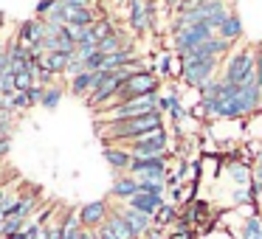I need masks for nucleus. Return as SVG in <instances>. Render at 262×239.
Masks as SVG:
<instances>
[{
  "label": "nucleus",
  "instance_id": "obj_1",
  "mask_svg": "<svg viewBox=\"0 0 262 239\" xmlns=\"http://www.w3.org/2000/svg\"><path fill=\"white\" fill-rule=\"evenodd\" d=\"M161 127H164V113H161V110H152V113L138 115V118L102 124L99 132H102V138H104V147H107V144H121V147H127V144H133L136 138L147 135V132H155V130H161Z\"/></svg>",
  "mask_w": 262,
  "mask_h": 239
},
{
  "label": "nucleus",
  "instance_id": "obj_2",
  "mask_svg": "<svg viewBox=\"0 0 262 239\" xmlns=\"http://www.w3.org/2000/svg\"><path fill=\"white\" fill-rule=\"evenodd\" d=\"M254 76H256V45H245L239 51L228 54L226 65H223V82L243 87L248 82H254Z\"/></svg>",
  "mask_w": 262,
  "mask_h": 239
},
{
  "label": "nucleus",
  "instance_id": "obj_3",
  "mask_svg": "<svg viewBox=\"0 0 262 239\" xmlns=\"http://www.w3.org/2000/svg\"><path fill=\"white\" fill-rule=\"evenodd\" d=\"M158 90H161V76L155 74L152 68L138 70V74H133L130 79L121 85L119 96H116V104L130 102V99H136V96H152V93H158ZM116 104H113V107H116Z\"/></svg>",
  "mask_w": 262,
  "mask_h": 239
},
{
  "label": "nucleus",
  "instance_id": "obj_4",
  "mask_svg": "<svg viewBox=\"0 0 262 239\" xmlns=\"http://www.w3.org/2000/svg\"><path fill=\"white\" fill-rule=\"evenodd\" d=\"M217 68H220V59H181V82L186 87H194L198 90L206 79L217 76Z\"/></svg>",
  "mask_w": 262,
  "mask_h": 239
},
{
  "label": "nucleus",
  "instance_id": "obj_5",
  "mask_svg": "<svg viewBox=\"0 0 262 239\" xmlns=\"http://www.w3.org/2000/svg\"><path fill=\"white\" fill-rule=\"evenodd\" d=\"M166 147H169V132L166 127L155 132H147V135L136 138L133 144H127V149L133 152V158H152V155H166Z\"/></svg>",
  "mask_w": 262,
  "mask_h": 239
},
{
  "label": "nucleus",
  "instance_id": "obj_6",
  "mask_svg": "<svg viewBox=\"0 0 262 239\" xmlns=\"http://www.w3.org/2000/svg\"><path fill=\"white\" fill-rule=\"evenodd\" d=\"M211 31L206 29L203 23H192L189 29H183L181 34H175L172 37V48H175V54L178 57H183V54H189V51H194L198 45H203L206 40H211Z\"/></svg>",
  "mask_w": 262,
  "mask_h": 239
},
{
  "label": "nucleus",
  "instance_id": "obj_7",
  "mask_svg": "<svg viewBox=\"0 0 262 239\" xmlns=\"http://www.w3.org/2000/svg\"><path fill=\"white\" fill-rule=\"evenodd\" d=\"M76 214H79L82 231H96V228H102L104 222H107L110 203H107V200H91V203H85Z\"/></svg>",
  "mask_w": 262,
  "mask_h": 239
},
{
  "label": "nucleus",
  "instance_id": "obj_8",
  "mask_svg": "<svg viewBox=\"0 0 262 239\" xmlns=\"http://www.w3.org/2000/svg\"><path fill=\"white\" fill-rule=\"evenodd\" d=\"M102 155H104V160H107V166L116 172V177H119V175H130L133 152L127 147H121V144H107Z\"/></svg>",
  "mask_w": 262,
  "mask_h": 239
},
{
  "label": "nucleus",
  "instance_id": "obj_9",
  "mask_svg": "<svg viewBox=\"0 0 262 239\" xmlns=\"http://www.w3.org/2000/svg\"><path fill=\"white\" fill-rule=\"evenodd\" d=\"M116 211H119L121 217H124V222L136 231V236L141 239V236H147L149 231H152V217H147V214H141V211H136V208H130V205H113Z\"/></svg>",
  "mask_w": 262,
  "mask_h": 239
},
{
  "label": "nucleus",
  "instance_id": "obj_10",
  "mask_svg": "<svg viewBox=\"0 0 262 239\" xmlns=\"http://www.w3.org/2000/svg\"><path fill=\"white\" fill-rule=\"evenodd\" d=\"M6 54H9V74H20V70L31 68V54L26 45H20L17 40L6 42Z\"/></svg>",
  "mask_w": 262,
  "mask_h": 239
},
{
  "label": "nucleus",
  "instance_id": "obj_11",
  "mask_svg": "<svg viewBox=\"0 0 262 239\" xmlns=\"http://www.w3.org/2000/svg\"><path fill=\"white\" fill-rule=\"evenodd\" d=\"M127 20H130V29L136 34H144V31L152 26V17L147 14V3L144 0H130V6H127Z\"/></svg>",
  "mask_w": 262,
  "mask_h": 239
},
{
  "label": "nucleus",
  "instance_id": "obj_12",
  "mask_svg": "<svg viewBox=\"0 0 262 239\" xmlns=\"http://www.w3.org/2000/svg\"><path fill=\"white\" fill-rule=\"evenodd\" d=\"M138 192H141V188H138V177H133V175H119L113 180V186H110V197L121 200V203L133 200Z\"/></svg>",
  "mask_w": 262,
  "mask_h": 239
},
{
  "label": "nucleus",
  "instance_id": "obj_13",
  "mask_svg": "<svg viewBox=\"0 0 262 239\" xmlns=\"http://www.w3.org/2000/svg\"><path fill=\"white\" fill-rule=\"evenodd\" d=\"M166 200L164 197H158V194H147V192H138L133 200H127L124 205H130V208H136V211H141V214H147V217H155L158 214V208L164 205Z\"/></svg>",
  "mask_w": 262,
  "mask_h": 239
},
{
  "label": "nucleus",
  "instance_id": "obj_14",
  "mask_svg": "<svg viewBox=\"0 0 262 239\" xmlns=\"http://www.w3.org/2000/svg\"><path fill=\"white\" fill-rule=\"evenodd\" d=\"M71 59L74 57H68V54H62V51H48V54H42V68L51 76H62L65 70H68Z\"/></svg>",
  "mask_w": 262,
  "mask_h": 239
},
{
  "label": "nucleus",
  "instance_id": "obj_15",
  "mask_svg": "<svg viewBox=\"0 0 262 239\" xmlns=\"http://www.w3.org/2000/svg\"><path fill=\"white\" fill-rule=\"evenodd\" d=\"M217 37H220V40H228V42L243 40V20H239L237 12H231L226 20H223V26L217 29Z\"/></svg>",
  "mask_w": 262,
  "mask_h": 239
},
{
  "label": "nucleus",
  "instance_id": "obj_16",
  "mask_svg": "<svg viewBox=\"0 0 262 239\" xmlns=\"http://www.w3.org/2000/svg\"><path fill=\"white\" fill-rule=\"evenodd\" d=\"M121 51H133L130 40H124V34H121V31H113L110 37H104V40L99 42V54H102V57H110V54H121Z\"/></svg>",
  "mask_w": 262,
  "mask_h": 239
},
{
  "label": "nucleus",
  "instance_id": "obj_17",
  "mask_svg": "<svg viewBox=\"0 0 262 239\" xmlns=\"http://www.w3.org/2000/svg\"><path fill=\"white\" fill-rule=\"evenodd\" d=\"M104 225L110 228V233H113L116 239H138V236H136V231H133L130 225H127L124 217H121L116 208H110V217H107V222H104Z\"/></svg>",
  "mask_w": 262,
  "mask_h": 239
},
{
  "label": "nucleus",
  "instance_id": "obj_18",
  "mask_svg": "<svg viewBox=\"0 0 262 239\" xmlns=\"http://www.w3.org/2000/svg\"><path fill=\"white\" fill-rule=\"evenodd\" d=\"M228 175H231V180L237 183L239 188L251 186V180H254V169H251L245 160H231V163H228Z\"/></svg>",
  "mask_w": 262,
  "mask_h": 239
},
{
  "label": "nucleus",
  "instance_id": "obj_19",
  "mask_svg": "<svg viewBox=\"0 0 262 239\" xmlns=\"http://www.w3.org/2000/svg\"><path fill=\"white\" fill-rule=\"evenodd\" d=\"M93 85H96V74H79L71 79V93L74 96H91Z\"/></svg>",
  "mask_w": 262,
  "mask_h": 239
},
{
  "label": "nucleus",
  "instance_id": "obj_20",
  "mask_svg": "<svg viewBox=\"0 0 262 239\" xmlns=\"http://www.w3.org/2000/svg\"><path fill=\"white\" fill-rule=\"evenodd\" d=\"M62 96H65V87H62V85H48L46 90H42L40 107H42V110H57L59 102H62Z\"/></svg>",
  "mask_w": 262,
  "mask_h": 239
},
{
  "label": "nucleus",
  "instance_id": "obj_21",
  "mask_svg": "<svg viewBox=\"0 0 262 239\" xmlns=\"http://www.w3.org/2000/svg\"><path fill=\"white\" fill-rule=\"evenodd\" d=\"M239 239H262V217L251 214L239 228Z\"/></svg>",
  "mask_w": 262,
  "mask_h": 239
},
{
  "label": "nucleus",
  "instance_id": "obj_22",
  "mask_svg": "<svg viewBox=\"0 0 262 239\" xmlns=\"http://www.w3.org/2000/svg\"><path fill=\"white\" fill-rule=\"evenodd\" d=\"M178 220V208H175V203H164L158 208V214L152 217V225H169V222H175Z\"/></svg>",
  "mask_w": 262,
  "mask_h": 239
},
{
  "label": "nucleus",
  "instance_id": "obj_23",
  "mask_svg": "<svg viewBox=\"0 0 262 239\" xmlns=\"http://www.w3.org/2000/svg\"><path fill=\"white\" fill-rule=\"evenodd\" d=\"M34 85H37V79H34V68L14 74V93H26L29 87H34Z\"/></svg>",
  "mask_w": 262,
  "mask_h": 239
},
{
  "label": "nucleus",
  "instance_id": "obj_24",
  "mask_svg": "<svg viewBox=\"0 0 262 239\" xmlns=\"http://www.w3.org/2000/svg\"><path fill=\"white\" fill-rule=\"evenodd\" d=\"M237 96H239V87H237V85H228V82H223V85H220V90H217V96H214V99L223 104V107H226V104H228V102H234Z\"/></svg>",
  "mask_w": 262,
  "mask_h": 239
},
{
  "label": "nucleus",
  "instance_id": "obj_25",
  "mask_svg": "<svg viewBox=\"0 0 262 239\" xmlns=\"http://www.w3.org/2000/svg\"><path fill=\"white\" fill-rule=\"evenodd\" d=\"M12 127H14V113L3 107V110H0V138L12 135Z\"/></svg>",
  "mask_w": 262,
  "mask_h": 239
},
{
  "label": "nucleus",
  "instance_id": "obj_26",
  "mask_svg": "<svg viewBox=\"0 0 262 239\" xmlns=\"http://www.w3.org/2000/svg\"><path fill=\"white\" fill-rule=\"evenodd\" d=\"M113 31H116V29H113V23H110L107 17H104V20H96V23H93V37H96L99 42H102L104 37H110Z\"/></svg>",
  "mask_w": 262,
  "mask_h": 239
},
{
  "label": "nucleus",
  "instance_id": "obj_27",
  "mask_svg": "<svg viewBox=\"0 0 262 239\" xmlns=\"http://www.w3.org/2000/svg\"><path fill=\"white\" fill-rule=\"evenodd\" d=\"M29 107L31 104H29V96H26V93H14L6 102V110H12V113H20V110H29Z\"/></svg>",
  "mask_w": 262,
  "mask_h": 239
},
{
  "label": "nucleus",
  "instance_id": "obj_28",
  "mask_svg": "<svg viewBox=\"0 0 262 239\" xmlns=\"http://www.w3.org/2000/svg\"><path fill=\"white\" fill-rule=\"evenodd\" d=\"M48 239H65L62 220H57V222H48Z\"/></svg>",
  "mask_w": 262,
  "mask_h": 239
},
{
  "label": "nucleus",
  "instance_id": "obj_29",
  "mask_svg": "<svg viewBox=\"0 0 262 239\" xmlns=\"http://www.w3.org/2000/svg\"><path fill=\"white\" fill-rule=\"evenodd\" d=\"M42 90H46L42 85H34V87H29V90H26V96H29V104H31V107L42 102Z\"/></svg>",
  "mask_w": 262,
  "mask_h": 239
},
{
  "label": "nucleus",
  "instance_id": "obj_30",
  "mask_svg": "<svg viewBox=\"0 0 262 239\" xmlns=\"http://www.w3.org/2000/svg\"><path fill=\"white\" fill-rule=\"evenodd\" d=\"M158 70H161L164 76H172V74H175V70H172V57H169V54H164V57L158 59Z\"/></svg>",
  "mask_w": 262,
  "mask_h": 239
},
{
  "label": "nucleus",
  "instance_id": "obj_31",
  "mask_svg": "<svg viewBox=\"0 0 262 239\" xmlns=\"http://www.w3.org/2000/svg\"><path fill=\"white\" fill-rule=\"evenodd\" d=\"M54 6H57V0H40V3H37V14H40V17H48Z\"/></svg>",
  "mask_w": 262,
  "mask_h": 239
},
{
  "label": "nucleus",
  "instance_id": "obj_32",
  "mask_svg": "<svg viewBox=\"0 0 262 239\" xmlns=\"http://www.w3.org/2000/svg\"><path fill=\"white\" fill-rule=\"evenodd\" d=\"M48 214L46 217H40V228H37V233H34V239H48Z\"/></svg>",
  "mask_w": 262,
  "mask_h": 239
},
{
  "label": "nucleus",
  "instance_id": "obj_33",
  "mask_svg": "<svg viewBox=\"0 0 262 239\" xmlns=\"http://www.w3.org/2000/svg\"><path fill=\"white\" fill-rule=\"evenodd\" d=\"M62 3L74 9H93V0H62Z\"/></svg>",
  "mask_w": 262,
  "mask_h": 239
},
{
  "label": "nucleus",
  "instance_id": "obj_34",
  "mask_svg": "<svg viewBox=\"0 0 262 239\" xmlns=\"http://www.w3.org/2000/svg\"><path fill=\"white\" fill-rule=\"evenodd\" d=\"M254 79L259 82V87H262V45H256V76Z\"/></svg>",
  "mask_w": 262,
  "mask_h": 239
},
{
  "label": "nucleus",
  "instance_id": "obj_35",
  "mask_svg": "<svg viewBox=\"0 0 262 239\" xmlns=\"http://www.w3.org/2000/svg\"><path fill=\"white\" fill-rule=\"evenodd\" d=\"M254 180L262 183V152H256V163H254Z\"/></svg>",
  "mask_w": 262,
  "mask_h": 239
},
{
  "label": "nucleus",
  "instance_id": "obj_36",
  "mask_svg": "<svg viewBox=\"0 0 262 239\" xmlns=\"http://www.w3.org/2000/svg\"><path fill=\"white\" fill-rule=\"evenodd\" d=\"M9 149H12V135L0 138V158H6V155H9Z\"/></svg>",
  "mask_w": 262,
  "mask_h": 239
},
{
  "label": "nucleus",
  "instance_id": "obj_37",
  "mask_svg": "<svg viewBox=\"0 0 262 239\" xmlns=\"http://www.w3.org/2000/svg\"><path fill=\"white\" fill-rule=\"evenodd\" d=\"M164 3H166L169 9H175V12H178L181 6H186V3H192V0H164Z\"/></svg>",
  "mask_w": 262,
  "mask_h": 239
},
{
  "label": "nucleus",
  "instance_id": "obj_38",
  "mask_svg": "<svg viewBox=\"0 0 262 239\" xmlns=\"http://www.w3.org/2000/svg\"><path fill=\"white\" fill-rule=\"evenodd\" d=\"M82 239H96V233H93V231H82Z\"/></svg>",
  "mask_w": 262,
  "mask_h": 239
},
{
  "label": "nucleus",
  "instance_id": "obj_39",
  "mask_svg": "<svg viewBox=\"0 0 262 239\" xmlns=\"http://www.w3.org/2000/svg\"><path fill=\"white\" fill-rule=\"evenodd\" d=\"M259 152H262V138H259Z\"/></svg>",
  "mask_w": 262,
  "mask_h": 239
},
{
  "label": "nucleus",
  "instance_id": "obj_40",
  "mask_svg": "<svg viewBox=\"0 0 262 239\" xmlns=\"http://www.w3.org/2000/svg\"><path fill=\"white\" fill-rule=\"evenodd\" d=\"M0 26H3V14H0Z\"/></svg>",
  "mask_w": 262,
  "mask_h": 239
},
{
  "label": "nucleus",
  "instance_id": "obj_41",
  "mask_svg": "<svg viewBox=\"0 0 262 239\" xmlns=\"http://www.w3.org/2000/svg\"><path fill=\"white\" fill-rule=\"evenodd\" d=\"M0 188H3V183H0Z\"/></svg>",
  "mask_w": 262,
  "mask_h": 239
}]
</instances>
